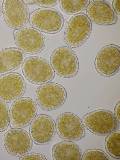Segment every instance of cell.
<instances>
[{"label":"cell","mask_w":120,"mask_h":160,"mask_svg":"<svg viewBox=\"0 0 120 160\" xmlns=\"http://www.w3.org/2000/svg\"><path fill=\"white\" fill-rule=\"evenodd\" d=\"M29 20L30 24L34 28L50 34L59 32L63 27L64 22L62 16L58 11L46 8L34 11L30 15Z\"/></svg>","instance_id":"4"},{"label":"cell","mask_w":120,"mask_h":160,"mask_svg":"<svg viewBox=\"0 0 120 160\" xmlns=\"http://www.w3.org/2000/svg\"><path fill=\"white\" fill-rule=\"evenodd\" d=\"M52 154L54 160H81L82 154L79 147L71 141L58 142L53 146Z\"/></svg>","instance_id":"17"},{"label":"cell","mask_w":120,"mask_h":160,"mask_svg":"<svg viewBox=\"0 0 120 160\" xmlns=\"http://www.w3.org/2000/svg\"><path fill=\"white\" fill-rule=\"evenodd\" d=\"M67 93L62 85L54 83H47L40 85L36 94L38 104L43 109L51 110L61 107L66 100Z\"/></svg>","instance_id":"6"},{"label":"cell","mask_w":120,"mask_h":160,"mask_svg":"<svg viewBox=\"0 0 120 160\" xmlns=\"http://www.w3.org/2000/svg\"><path fill=\"white\" fill-rule=\"evenodd\" d=\"M14 35L17 47L25 53L31 54L38 53L45 46L43 35L34 28L23 27L14 31Z\"/></svg>","instance_id":"10"},{"label":"cell","mask_w":120,"mask_h":160,"mask_svg":"<svg viewBox=\"0 0 120 160\" xmlns=\"http://www.w3.org/2000/svg\"><path fill=\"white\" fill-rule=\"evenodd\" d=\"M87 16L96 24L103 25L115 24L117 14L111 5L104 0H94L89 3L86 9Z\"/></svg>","instance_id":"15"},{"label":"cell","mask_w":120,"mask_h":160,"mask_svg":"<svg viewBox=\"0 0 120 160\" xmlns=\"http://www.w3.org/2000/svg\"><path fill=\"white\" fill-rule=\"evenodd\" d=\"M4 141L8 152L15 156H22L27 153L32 145L30 135L20 128H13L8 130L4 136Z\"/></svg>","instance_id":"12"},{"label":"cell","mask_w":120,"mask_h":160,"mask_svg":"<svg viewBox=\"0 0 120 160\" xmlns=\"http://www.w3.org/2000/svg\"><path fill=\"white\" fill-rule=\"evenodd\" d=\"M92 30L91 21L86 15L83 13L75 15L70 19L65 28V41L70 47H78L87 40Z\"/></svg>","instance_id":"3"},{"label":"cell","mask_w":120,"mask_h":160,"mask_svg":"<svg viewBox=\"0 0 120 160\" xmlns=\"http://www.w3.org/2000/svg\"><path fill=\"white\" fill-rule=\"evenodd\" d=\"M51 65L58 75L64 78H70L75 76L79 69L77 57L70 48L62 46L55 50L50 57Z\"/></svg>","instance_id":"5"},{"label":"cell","mask_w":120,"mask_h":160,"mask_svg":"<svg viewBox=\"0 0 120 160\" xmlns=\"http://www.w3.org/2000/svg\"><path fill=\"white\" fill-rule=\"evenodd\" d=\"M10 122V112L7 104L0 100V132L5 130Z\"/></svg>","instance_id":"20"},{"label":"cell","mask_w":120,"mask_h":160,"mask_svg":"<svg viewBox=\"0 0 120 160\" xmlns=\"http://www.w3.org/2000/svg\"><path fill=\"white\" fill-rule=\"evenodd\" d=\"M22 69L26 78L35 84L49 82L55 76L54 70L49 62L37 56H31L26 58L23 63Z\"/></svg>","instance_id":"2"},{"label":"cell","mask_w":120,"mask_h":160,"mask_svg":"<svg viewBox=\"0 0 120 160\" xmlns=\"http://www.w3.org/2000/svg\"><path fill=\"white\" fill-rule=\"evenodd\" d=\"M55 126L59 136L66 141H76L85 135V130L82 121L72 113L66 112L60 114L56 120Z\"/></svg>","instance_id":"9"},{"label":"cell","mask_w":120,"mask_h":160,"mask_svg":"<svg viewBox=\"0 0 120 160\" xmlns=\"http://www.w3.org/2000/svg\"><path fill=\"white\" fill-rule=\"evenodd\" d=\"M120 102L119 101L116 104L114 109V115L119 122L120 123Z\"/></svg>","instance_id":"24"},{"label":"cell","mask_w":120,"mask_h":160,"mask_svg":"<svg viewBox=\"0 0 120 160\" xmlns=\"http://www.w3.org/2000/svg\"><path fill=\"white\" fill-rule=\"evenodd\" d=\"M94 65L97 72L102 76L110 77L116 74L120 66V49L114 44L106 45L98 53Z\"/></svg>","instance_id":"8"},{"label":"cell","mask_w":120,"mask_h":160,"mask_svg":"<svg viewBox=\"0 0 120 160\" xmlns=\"http://www.w3.org/2000/svg\"><path fill=\"white\" fill-rule=\"evenodd\" d=\"M37 107L34 101L28 97L17 99L12 105L10 112V126L21 128L29 125L36 116Z\"/></svg>","instance_id":"7"},{"label":"cell","mask_w":120,"mask_h":160,"mask_svg":"<svg viewBox=\"0 0 120 160\" xmlns=\"http://www.w3.org/2000/svg\"><path fill=\"white\" fill-rule=\"evenodd\" d=\"M29 130L31 139L35 143L45 145L53 138L56 133V126L50 117L45 114L39 115L32 120Z\"/></svg>","instance_id":"13"},{"label":"cell","mask_w":120,"mask_h":160,"mask_svg":"<svg viewBox=\"0 0 120 160\" xmlns=\"http://www.w3.org/2000/svg\"><path fill=\"white\" fill-rule=\"evenodd\" d=\"M120 131H114L106 137L105 147L108 153L116 159H120Z\"/></svg>","instance_id":"18"},{"label":"cell","mask_w":120,"mask_h":160,"mask_svg":"<svg viewBox=\"0 0 120 160\" xmlns=\"http://www.w3.org/2000/svg\"><path fill=\"white\" fill-rule=\"evenodd\" d=\"M90 2L89 0H60V3L61 8L65 13L75 15L84 11Z\"/></svg>","instance_id":"19"},{"label":"cell","mask_w":120,"mask_h":160,"mask_svg":"<svg viewBox=\"0 0 120 160\" xmlns=\"http://www.w3.org/2000/svg\"><path fill=\"white\" fill-rule=\"evenodd\" d=\"M2 13L6 24L14 29L23 27L27 24L29 18L28 8L22 0H4Z\"/></svg>","instance_id":"11"},{"label":"cell","mask_w":120,"mask_h":160,"mask_svg":"<svg viewBox=\"0 0 120 160\" xmlns=\"http://www.w3.org/2000/svg\"><path fill=\"white\" fill-rule=\"evenodd\" d=\"M81 160H109V158L103 151L97 149H92L88 150L84 153Z\"/></svg>","instance_id":"21"},{"label":"cell","mask_w":120,"mask_h":160,"mask_svg":"<svg viewBox=\"0 0 120 160\" xmlns=\"http://www.w3.org/2000/svg\"><path fill=\"white\" fill-rule=\"evenodd\" d=\"M25 88L24 80L20 74H6L0 77V99L8 102L16 100L23 95Z\"/></svg>","instance_id":"14"},{"label":"cell","mask_w":120,"mask_h":160,"mask_svg":"<svg viewBox=\"0 0 120 160\" xmlns=\"http://www.w3.org/2000/svg\"><path fill=\"white\" fill-rule=\"evenodd\" d=\"M82 124L92 133L105 136L116 130L120 122L114 115L105 109L96 110L85 114L82 119Z\"/></svg>","instance_id":"1"},{"label":"cell","mask_w":120,"mask_h":160,"mask_svg":"<svg viewBox=\"0 0 120 160\" xmlns=\"http://www.w3.org/2000/svg\"><path fill=\"white\" fill-rule=\"evenodd\" d=\"M25 58L19 49L10 48L0 50V75L11 72L19 68Z\"/></svg>","instance_id":"16"},{"label":"cell","mask_w":120,"mask_h":160,"mask_svg":"<svg viewBox=\"0 0 120 160\" xmlns=\"http://www.w3.org/2000/svg\"><path fill=\"white\" fill-rule=\"evenodd\" d=\"M35 4L42 7L49 8L56 5L59 0H33Z\"/></svg>","instance_id":"22"},{"label":"cell","mask_w":120,"mask_h":160,"mask_svg":"<svg viewBox=\"0 0 120 160\" xmlns=\"http://www.w3.org/2000/svg\"><path fill=\"white\" fill-rule=\"evenodd\" d=\"M3 12V3L1 0H0V17Z\"/></svg>","instance_id":"26"},{"label":"cell","mask_w":120,"mask_h":160,"mask_svg":"<svg viewBox=\"0 0 120 160\" xmlns=\"http://www.w3.org/2000/svg\"><path fill=\"white\" fill-rule=\"evenodd\" d=\"M113 8L116 14L120 15V0H114L112 3Z\"/></svg>","instance_id":"25"},{"label":"cell","mask_w":120,"mask_h":160,"mask_svg":"<svg viewBox=\"0 0 120 160\" xmlns=\"http://www.w3.org/2000/svg\"><path fill=\"white\" fill-rule=\"evenodd\" d=\"M19 160H46L43 156L37 153H27L22 156Z\"/></svg>","instance_id":"23"}]
</instances>
